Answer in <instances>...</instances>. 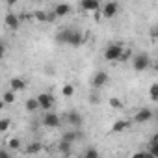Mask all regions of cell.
Here are the masks:
<instances>
[{
    "label": "cell",
    "mask_w": 158,
    "mask_h": 158,
    "mask_svg": "<svg viewBox=\"0 0 158 158\" xmlns=\"http://www.w3.org/2000/svg\"><path fill=\"white\" fill-rule=\"evenodd\" d=\"M108 104H110V108H114V110H121V108H123V101L117 99V97H112V99L108 101Z\"/></svg>",
    "instance_id": "22"
},
{
    "label": "cell",
    "mask_w": 158,
    "mask_h": 158,
    "mask_svg": "<svg viewBox=\"0 0 158 158\" xmlns=\"http://www.w3.org/2000/svg\"><path fill=\"white\" fill-rule=\"evenodd\" d=\"M117 11H119V4H117V2H106V4L102 6V15H104L106 19L115 17Z\"/></svg>",
    "instance_id": "6"
},
{
    "label": "cell",
    "mask_w": 158,
    "mask_h": 158,
    "mask_svg": "<svg viewBox=\"0 0 158 158\" xmlns=\"http://www.w3.org/2000/svg\"><path fill=\"white\" fill-rule=\"evenodd\" d=\"M149 97H151V101L158 102V84H156V82L149 86Z\"/></svg>",
    "instance_id": "21"
},
{
    "label": "cell",
    "mask_w": 158,
    "mask_h": 158,
    "mask_svg": "<svg viewBox=\"0 0 158 158\" xmlns=\"http://www.w3.org/2000/svg\"><path fill=\"white\" fill-rule=\"evenodd\" d=\"M41 149H43V145L39 141H32V143H28V147L24 151H26V154H39Z\"/></svg>",
    "instance_id": "14"
},
{
    "label": "cell",
    "mask_w": 158,
    "mask_h": 158,
    "mask_svg": "<svg viewBox=\"0 0 158 158\" xmlns=\"http://www.w3.org/2000/svg\"><path fill=\"white\" fill-rule=\"evenodd\" d=\"M91 84H93V88H104V86L108 84V74H106L104 71H99V73H95V74H93V80H91Z\"/></svg>",
    "instance_id": "7"
},
{
    "label": "cell",
    "mask_w": 158,
    "mask_h": 158,
    "mask_svg": "<svg viewBox=\"0 0 158 158\" xmlns=\"http://www.w3.org/2000/svg\"><path fill=\"white\" fill-rule=\"evenodd\" d=\"M149 65H151V60H149V56L143 54V52L132 58V67H134V71H145V69H149Z\"/></svg>",
    "instance_id": "3"
},
{
    "label": "cell",
    "mask_w": 158,
    "mask_h": 158,
    "mask_svg": "<svg viewBox=\"0 0 158 158\" xmlns=\"http://www.w3.org/2000/svg\"><path fill=\"white\" fill-rule=\"evenodd\" d=\"M0 158H10V152H8V149H2V151H0Z\"/></svg>",
    "instance_id": "30"
},
{
    "label": "cell",
    "mask_w": 158,
    "mask_h": 158,
    "mask_svg": "<svg viewBox=\"0 0 158 158\" xmlns=\"http://www.w3.org/2000/svg\"><path fill=\"white\" fill-rule=\"evenodd\" d=\"M43 125L48 127V128H56V127H60V115H56V114H52V112L45 114V115H43Z\"/></svg>",
    "instance_id": "8"
},
{
    "label": "cell",
    "mask_w": 158,
    "mask_h": 158,
    "mask_svg": "<svg viewBox=\"0 0 158 158\" xmlns=\"http://www.w3.org/2000/svg\"><path fill=\"white\" fill-rule=\"evenodd\" d=\"M56 39H58L60 43L71 45V47H80V45L84 43V35L78 32V30H73V28H63V30L56 35Z\"/></svg>",
    "instance_id": "1"
},
{
    "label": "cell",
    "mask_w": 158,
    "mask_h": 158,
    "mask_svg": "<svg viewBox=\"0 0 158 158\" xmlns=\"http://www.w3.org/2000/svg\"><path fill=\"white\" fill-rule=\"evenodd\" d=\"M67 121H69L71 125H74V127H78V125H80V123H82V115H80V114H78V112H69V114H67Z\"/></svg>",
    "instance_id": "15"
},
{
    "label": "cell",
    "mask_w": 158,
    "mask_h": 158,
    "mask_svg": "<svg viewBox=\"0 0 158 158\" xmlns=\"http://www.w3.org/2000/svg\"><path fill=\"white\" fill-rule=\"evenodd\" d=\"M34 19H37V21H41V23H50V21H54L56 19V15H54V11L52 13H47V11H34Z\"/></svg>",
    "instance_id": "11"
},
{
    "label": "cell",
    "mask_w": 158,
    "mask_h": 158,
    "mask_svg": "<svg viewBox=\"0 0 158 158\" xmlns=\"http://www.w3.org/2000/svg\"><path fill=\"white\" fill-rule=\"evenodd\" d=\"M71 147H73V143H67V141H60V145H58L60 152H63V154H69Z\"/></svg>",
    "instance_id": "24"
},
{
    "label": "cell",
    "mask_w": 158,
    "mask_h": 158,
    "mask_svg": "<svg viewBox=\"0 0 158 158\" xmlns=\"http://www.w3.org/2000/svg\"><path fill=\"white\" fill-rule=\"evenodd\" d=\"M10 119H2L0 121V132H8V128H10Z\"/></svg>",
    "instance_id": "27"
},
{
    "label": "cell",
    "mask_w": 158,
    "mask_h": 158,
    "mask_svg": "<svg viewBox=\"0 0 158 158\" xmlns=\"http://www.w3.org/2000/svg\"><path fill=\"white\" fill-rule=\"evenodd\" d=\"M37 102H39V108L50 110L52 104H54V97H52L50 93H39V95H37Z\"/></svg>",
    "instance_id": "4"
},
{
    "label": "cell",
    "mask_w": 158,
    "mask_h": 158,
    "mask_svg": "<svg viewBox=\"0 0 158 158\" xmlns=\"http://www.w3.org/2000/svg\"><path fill=\"white\" fill-rule=\"evenodd\" d=\"M10 88H11V91H23L26 88V82L23 80V78L15 76V78H11V80H10Z\"/></svg>",
    "instance_id": "12"
},
{
    "label": "cell",
    "mask_w": 158,
    "mask_h": 158,
    "mask_svg": "<svg viewBox=\"0 0 158 158\" xmlns=\"http://www.w3.org/2000/svg\"><path fill=\"white\" fill-rule=\"evenodd\" d=\"M84 158H99V152H97V149H95V147H89V149L84 152Z\"/></svg>",
    "instance_id": "26"
},
{
    "label": "cell",
    "mask_w": 158,
    "mask_h": 158,
    "mask_svg": "<svg viewBox=\"0 0 158 158\" xmlns=\"http://www.w3.org/2000/svg\"><path fill=\"white\" fill-rule=\"evenodd\" d=\"M80 6L86 11H99L101 10V2H99V0H82Z\"/></svg>",
    "instance_id": "10"
},
{
    "label": "cell",
    "mask_w": 158,
    "mask_h": 158,
    "mask_svg": "<svg viewBox=\"0 0 158 158\" xmlns=\"http://www.w3.org/2000/svg\"><path fill=\"white\" fill-rule=\"evenodd\" d=\"M123 45L121 43H112V45H108V48L104 50V60H108V61H119L121 60V56H123Z\"/></svg>",
    "instance_id": "2"
},
{
    "label": "cell",
    "mask_w": 158,
    "mask_h": 158,
    "mask_svg": "<svg viewBox=\"0 0 158 158\" xmlns=\"http://www.w3.org/2000/svg\"><path fill=\"white\" fill-rule=\"evenodd\" d=\"M8 149H21V139L19 138H11L10 141H8Z\"/></svg>",
    "instance_id": "25"
},
{
    "label": "cell",
    "mask_w": 158,
    "mask_h": 158,
    "mask_svg": "<svg viewBox=\"0 0 158 158\" xmlns=\"http://www.w3.org/2000/svg\"><path fill=\"white\" fill-rule=\"evenodd\" d=\"M4 23H6V26H8V28H11V30H17V28H19V24H21V17L10 11V13L6 15V21H4Z\"/></svg>",
    "instance_id": "9"
},
{
    "label": "cell",
    "mask_w": 158,
    "mask_h": 158,
    "mask_svg": "<svg viewBox=\"0 0 158 158\" xmlns=\"http://www.w3.org/2000/svg\"><path fill=\"white\" fill-rule=\"evenodd\" d=\"M132 158H147V152H134Z\"/></svg>",
    "instance_id": "29"
},
{
    "label": "cell",
    "mask_w": 158,
    "mask_h": 158,
    "mask_svg": "<svg viewBox=\"0 0 158 158\" xmlns=\"http://www.w3.org/2000/svg\"><path fill=\"white\" fill-rule=\"evenodd\" d=\"M71 11V6L69 4H58L56 8H54V15L56 17H63V15H67Z\"/></svg>",
    "instance_id": "16"
},
{
    "label": "cell",
    "mask_w": 158,
    "mask_h": 158,
    "mask_svg": "<svg viewBox=\"0 0 158 158\" xmlns=\"http://www.w3.org/2000/svg\"><path fill=\"white\" fill-rule=\"evenodd\" d=\"M24 108H26L28 112H35V110L39 108V102H37V97H35V99H28V101L24 102Z\"/></svg>",
    "instance_id": "19"
},
{
    "label": "cell",
    "mask_w": 158,
    "mask_h": 158,
    "mask_svg": "<svg viewBox=\"0 0 158 158\" xmlns=\"http://www.w3.org/2000/svg\"><path fill=\"white\" fill-rule=\"evenodd\" d=\"M149 119H152V112H151L149 108H141V110H138L136 115H134V123H138V125H143V123H147Z\"/></svg>",
    "instance_id": "5"
},
{
    "label": "cell",
    "mask_w": 158,
    "mask_h": 158,
    "mask_svg": "<svg viewBox=\"0 0 158 158\" xmlns=\"http://www.w3.org/2000/svg\"><path fill=\"white\" fill-rule=\"evenodd\" d=\"M128 128V121H125V119H117L114 125H112V132H123V130H127Z\"/></svg>",
    "instance_id": "13"
},
{
    "label": "cell",
    "mask_w": 158,
    "mask_h": 158,
    "mask_svg": "<svg viewBox=\"0 0 158 158\" xmlns=\"http://www.w3.org/2000/svg\"><path fill=\"white\" fill-rule=\"evenodd\" d=\"M13 102H15V91H11V89L4 91V95H2V104H13Z\"/></svg>",
    "instance_id": "18"
},
{
    "label": "cell",
    "mask_w": 158,
    "mask_h": 158,
    "mask_svg": "<svg viewBox=\"0 0 158 158\" xmlns=\"http://www.w3.org/2000/svg\"><path fill=\"white\" fill-rule=\"evenodd\" d=\"M76 139H80V132H65L61 136V141H67V143H74Z\"/></svg>",
    "instance_id": "17"
},
{
    "label": "cell",
    "mask_w": 158,
    "mask_h": 158,
    "mask_svg": "<svg viewBox=\"0 0 158 158\" xmlns=\"http://www.w3.org/2000/svg\"><path fill=\"white\" fill-rule=\"evenodd\" d=\"M61 95L67 97V99H71V97L74 95V86H73V84H65V86L61 88Z\"/></svg>",
    "instance_id": "20"
},
{
    "label": "cell",
    "mask_w": 158,
    "mask_h": 158,
    "mask_svg": "<svg viewBox=\"0 0 158 158\" xmlns=\"http://www.w3.org/2000/svg\"><path fill=\"white\" fill-rule=\"evenodd\" d=\"M149 152H151L154 158H158V136L152 139V143H151V147H149Z\"/></svg>",
    "instance_id": "23"
},
{
    "label": "cell",
    "mask_w": 158,
    "mask_h": 158,
    "mask_svg": "<svg viewBox=\"0 0 158 158\" xmlns=\"http://www.w3.org/2000/svg\"><path fill=\"white\" fill-rule=\"evenodd\" d=\"M152 67H154V71H158V60L154 61V65H152Z\"/></svg>",
    "instance_id": "31"
},
{
    "label": "cell",
    "mask_w": 158,
    "mask_h": 158,
    "mask_svg": "<svg viewBox=\"0 0 158 158\" xmlns=\"http://www.w3.org/2000/svg\"><path fill=\"white\" fill-rule=\"evenodd\" d=\"M130 58H132L130 50H128V48H125V50H123V56H121V60H119V61H128Z\"/></svg>",
    "instance_id": "28"
}]
</instances>
